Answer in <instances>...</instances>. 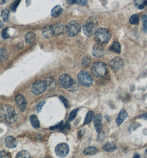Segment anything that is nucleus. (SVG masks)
Instances as JSON below:
<instances>
[{
    "mask_svg": "<svg viewBox=\"0 0 147 158\" xmlns=\"http://www.w3.org/2000/svg\"><path fill=\"white\" fill-rule=\"evenodd\" d=\"M18 114L13 106L0 104V118L5 119L10 124H14L18 120Z\"/></svg>",
    "mask_w": 147,
    "mask_h": 158,
    "instance_id": "f257e3e1",
    "label": "nucleus"
},
{
    "mask_svg": "<svg viewBox=\"0 0 147 158\" xmlns=\"http://www.w3.org/2000/svg\"><path fill=\"white\" fill-rule=\"evenodd\" d=\"M96 41L100 44H105L109 42L111 34L109 31L104 28H98L96 30L94 35Z\"/></svg>",
    "mask_w": 147,
    "mask_h": 158,
    "instance_id": "f03ea898",
    "label": "nucleus"
},
{
    "mask_svg": "<svg viewBox=\"0 0 147 158\" xmlns=\"http://www.w3.org/2000/svg\"><path fill=\"white\" fill-rule=\"evenodd\" d=\"M91 73L96 78L104 77L108 73V67L103 62H96L91 67Z\"/></svg>",
    "mask_w": 147,
    "mask_h": 158,
    "instance_id": "7ed1b4c3",
    "label": "nucleus"
},
{
    "mask_svg": "<svg viewBox=\"0 0 147 158\" xmlns=\"http://www.w3.org/2000/svg\"><path fill=\"white\" fill-rule=\"evenodd\" d=\"M97 26V21L95 18L90 17L87 19V21L85 23L82 30L85 35L86 37H91L95 32V28Z\"/></svg>",
    "mask_w": 147,
    "mask_h": 158,
    "instance_id": "20e7f679",
    "label": "nucleus"
},
{
    "mask_svg": "<svg viewBox=\"0 0 147 158\" xmlns=\"http://www.w3.org/2000/svg\"><path fill=\"white\" fill-rule=\"evenodd\" d=\"M66 33L69 37H74L79 34L81 31V26L76 21H71L66 26Z\"/></svg>",
    "mask_w": 147,
    "mask_h": 158,
    "instance_id": "39448f33",
    "label": "nucleus"
},
{
    "mask_svg": "<svg viewBox=\"0 0 147 158\" xmlns=\"http://www.w3.org/2000/svg\"><path fill=\"white\" fill-rule=\"evenodd\" d=\"M77 79L79 83L84 87H90L93 84V77L86 71L80 72L77 76Z\"/></svg>",
    "mask_w": 147,
    "mask_h": 158,
    "instance_id": "423d86ee",
    "label": "nucleus"
},
{
    "mask_svg": "<svg viewBox=\"0 0 147 158\" xmlns=\"http://www.w3.org/2000/svg\"><path fill=\"white\" fill-rule=\"evenodd\" d=\"M48 88L46 81L39 80L34 82L32 86V93L35 95H38L44 93Z\"/></svg>",
    "mask_w": 147,
    "mask_h": 158,
    "instance_id": "0eeeda50",
    "label": "nucleus"
},
{
    "mask_svg": "<svg viewBox=\"0 0 147 158\" xmlns=\"http://www.w3.org/2000/svg\"><path fill=\"white\" fill-rule=\"evenodd\" d=\"M58 82L61 87L64 89H69L73 85L74 81L71 77L69 76L68 74H63L59 77Z\"/></svg>",
    "mask_w": 147,
    "mask_h": 158,
    "instance_id": "6e6552de",
    "label": "nucleus"
},
{
    "mask_svg": "<svg viewBox=\"0 0 147 158\" xmlns=\"http://www.w3.org/2000/svg\"><path fill=\"white\" fill-rule=\"evenodd\" d=\"M69 151L70 149L68 145L65 143H62L58 144L55 148V153L60 158H64L68 156Z\"/></svg>",
    "mask_w": 147,
    "mask_h": 158,
    "instance_id": "1a4fd4ad",
    "label": "nucleus"
},
{
    "mask_svg": "<svg viewBox=\"0 0 147 158\" xmlns=\"http://www.w3.org/2000/svg\"><path fill=\"white\" fill-rule=\"evenodd\" d=\"M15 101L21 111L25 112L27 108V101L23 95L18 94L15 97Z\"/></svg>",
    "mask_w": 147,
    "mask_h": 158,
    "instance_id": "9d476101",
    "label": "nucleus"
},
{
    "mask_svg": "<svg viewBox=\"0 0 147 158\" xmlns=\"http://www.w3.org/2000/svg\"><path fill=\"white\" fill-rule=\"evenodd\" d=\"M109 64L113 70L117 71L122 68L123 62L122 60L119 57H115L110 60Z\"/></svg>",
    "mask_w": 147,
    "mask_h": 158,
    "instance_id": "9b49d317",
    "label": "nucleus"
},
{
    "mask_svg": "<svg viewBox=\"0 0 147 158\" xmlns=\"http://www.w3.org/2000/svg\"><path fill=\"white\" fill-rule=\"evenodd\" d=\"M93 124L96 131L98 133L102 129V116L101 114H97L95 115L93 119Z\"/></svg>",
    "mask_w": 147,
    "mask_h": 158,
    "instance_id": "f8f14e48",
    "label": "nucleus"
},
{
    "mask_svg": "<svg viewBox=\"0 0 147 158\" xmlns=\"http://www.w3.org/2000/svg\"><path fill=\"white\" fill-rule=\"evenodd\" d=\"M50 27H51L52 33L54 35H59L63 34L65 30L64 25L60 23H56Z\"/></svg>",
    "mask_w": 147,
    "mask_h": 158,
    "instance_id": "ddd939ff",
    "label": "nucleus"
},
{
    "mask_svg": "<svg viewBox=\"0 0 147 158\" xmlns=\"http://www.w3.org/2000/svg\"><path fill=\"white\" fill-rule=\"evenodd\" d=\"M104 49L100 44H96L93 46V55L96 58H101L104 56Z\"/></svg>",
    "mask_w": 147,
    "mask_h": 158,
    "instance_id": "4468645a",
    "label": "nucleus"
},
{
    "mask_svg": "<svg viewBox=\"0 0 147 158\" xmlns=\"http://www.w3.org/2000/svg\"><path fill=\"white\" fill-rule=\"evenodd\" d=\"M127 117L128 113L125 111V109H121L116 119V123L117 126H121L127 119Z\"/></svg>",
    "mask_w": 147,
    "mask_h": 158,
    "instance_id": "2eb2a0df",
    "label": "nucleus"
},
{
    "mask_svg": "<svg viewBox=\"0 0 147 158\" xmlns=\"http://www.w3.org/2000/svg\"><path fill=\"white\" fill-rule=\"evenodd\" d=\"M5 144L8 148H14L17 145V141L15 137L13 136H9L6 138L5 140Z\"/></svg>",
    "mask_w": 147,
    "mask_h": 158,
    "instance_id": "dca6fc26",
    "label": "nucleus"
},
{
    "mask_svg": "<svg viewBox=\"0 0 147 158\" xmlns=\"http://www.w3.org/2000/svg\"><path fill=\"white\" fill-rule=\"evenodd\" d=\"M102 149L105 152L111 153L117 150V145L114 142H109L104 145Z\"/></svg>",
    "mask_w": 147,
    "mask_h": 158,
    "instance_id": "f3484780",
    "label": "nucleus"
},
{
    "mask_svg": "<svg viewBox=\"0 0 147 158\" xmlns=\"http://www.w3.org/2000/svg\"><path fill=\"white\" fill-rule=\"evenodd\" d=\"M98 152V150L94 147H89L85 148L83 150V154L85 156H93Z\"/></svg>",
    "mask_w": 147,
    "mask_h": 158,
    "instance_id": "a211bd4d",
    "label": "nucleus"
},
{
    "mask_svg": "<svg viewBox=\"0 0 147 158\" xmlns=\"http://www.w3.org/2000/svg\"><path fill=\"white\" fill-rule=\"evenodd\" d=\"M26 42L28 44H32L36 40V35L32 32H28L25 35Z\"/></svg>",
    "mask_w": 147,
    "mask_h": 158,
    "instance_id": "6ab92c4d",
    "label": "nucleus"
},
{
    "mask_svg": "<svg viewBox=\"0 0 147 158\" xmlns=\"http://www.w3.org/2000/svg\"><path fill=\"white\" fill-rule=\"evenodd\" d=\"M42 34L44 38H48V39L52 38L54 35L52 33L50 26H46L44 28L42 32Z\"/></svg>",
    "mask_w": 147,
    "mask_h": 158,
    "instance_id": "aec40b11",
    "label": "nucleus"
},
{
    "mask_svg": "<svg viewBox=\"0 0 147 158\" xmlns=\"http://www.w3.org/2000/svg\"><path fill=\"white\" fill-rule=\"evenodd\" d=\"M30 122L32 126L36 129L40 128V122L39 121L38 117L35 114L30 115Z\"/></svg>",
    "mask_w": 147,
    "mask_h": 158,
    "instance_id": "412c9836",
    "label": "nucleus"
},
{
    "mask_svg": "<svg viewBox=\"0 0 147 158\" xmlns=\"http://www.w3.org/2000/svg\"><path fill=\"white\" fill-rule=\"evenodd\" d=\"M62 12H63V8L60 5L56 6L52 9L51 16L54 18L57 17L59 16L60 14H62Z\"/></svg>",
    "mask_w": 147,
    "mask_h": 158,
    "instance_id": "4be33fe9",
    "label": "nucleus"
},
{
    "mask_svg": "<svg viewBox=\"0 0 147 158\" xmlns=\"http://www.w3.org/2000/svg\"><path fill=\"white\" fill-rule=\"evenodd\" d=\"M109 50L114 53L120 54L121 52V44L117 42H114L109 47Z\"/></svg>",
    "mask_w": 147,
    "mask_h": 158,
    "instance_id": "5701e85b",
    "label": "nucleus"
},
{
    "mask_svg": "<svg viewBox=\"0 0 147 158\" xmlns=\"http://www.w3.org/2000/svg\"><path fill=\"white\" fill-rule=\"evenodd\" d=\"M93 117H94V112H93V110L89 111L85 117L84 124H87L90 123L91 122V120H93Z\"/></svg>",
    "mask_w": 147,
    "mask_h": 158,
    "instance_id": "b1692460",
    "label": "nucleus"
},
{
    "mask_svg": "<svg viewBox=\"0 0 147 158\" xmlns=\"http://www.w3.org/2000/svg\"><path fill=\"white\" fill-rule=\"evenodd\" d=\"M145 0H133V4L137 8L143 10L145 7Z\"/></svg>",
    "mask_w": 147,
    "mask_h": 158,
    "instance_id": "393cba45",
    "label": "nucleus"
},
{
    "mask_svg": "<svg viewBox=\"0 0 147 158\" xmlns=\"http://www.w3.org/2000/svg\"><path fill=\"white\" fill-rule=\"evenodd\" d=\"M91 62V58L89 56H86L82 60V64L85 67H89Z\"/></svg>",
    "mask_w": 147,
    "mask_h": 158,
    "instance_id": "a878e982",
    "label": "nucleus"
},
{
    "mask_svg": "<svg viewBox=\"0 0 147 158\" xmlns=\"http://www.w3.org/2000/svg\"><path fill=\"white\" fill-rule=\"evenodd\" d=\"M139 21V15L135 14L132 15L129 19V22L132 25H136L138 24Z\"/></svg>",
    "mask_w": 147,
    "mask_h": 158,
    "instance_id": "bb28decb",
    "label": "nucleus"
},
{
    "mask_svg": "<svg viewBox=\"0 0 147 158\" xmlns=\"http://www.w3.org/2000/svg\"><path fill=\"white\" fill-rule=\"evenodd\" d=\"M31 157L30 154L26 150H22L19 152L17 154L16 158H30Z\"/></svg>",
    "mask_w": 147,
    "mask_h": 158,
    "instance_id": "cd10ccee",
    "label": "nucleus"
},
{
    "mask_svg": "<svg viewBox=\"0 0 147 158\" xmlns=\"http://www.w3.org/2000/svg\"><path fill=\"white\" fill-rule=\"evenodd\" d=\"M7 55L6 50L3 48H0V62H2L7 60Z\"/></svg>",
    "mask_w": 147,
    "mask_h": 158,
    "instance_id": "c85d7f7f",
    "label": "nucleus"
},
{
    "mask_svg": "<svg viewBox=\"0 0 147 158\" xmlns=\"http://www.w3.org/2000/svg\"><path fill=\"white\" fill-rule=\"evenodd\" d=\"M1 17L4 22H7L8 21V18H9V11L8 10L5 9L2 11Z\"/></svg>",
    "mask_w": 147,
    "mask_h": 158,
    "instance_id": "c756f323",
    "label": "nucleus"
},
{
    "mask_svg": "<svg viewBox=\"0 0 147 158\" xmlns=\"http://www.w3.org/2000/svg\"><path fill=\"white\" fill-rule=\"evenodd\" d=\"M70 124H69V123H66V124H64V125H63V126H62L60 128H59V129H60V131H62L63 133H67V132H68L70 130Z\"/></svg>",
    "mask_w": 147,
    "mask_h": 158,
    "instance_id": "7c9ffc66",
    "label": "nucleus"
},
{
    "mask_svg": "<svg viewBox=\"0 0 147 158\" xmlns=\"http://www.w3.org/2000/svg\"><path fill=\"white\" fill-rule=\"evenodd\" d=\"M78 110H79V109H75L71 111V113L69 114V121H73L75 118Z\"/></svg>",
    "mask_w": 147,
    "mask_h": 158,
    "instance_id": "2f4dec72",
    "label": "nucleus"
},
{
    "mask_svg": "<svg viewBox=\"0 0 147 158\" xmlns=\"http://www.w3.org/2000/svg\"><path fill=\"white\" fill-rule=\"evenodd\" d=\"M105 139V134L104 131H101L100 132L98 133V135H97V142H102L104 141V140Z\"/></svg>",
    "mask_w": 147,
    "mask_h": 158,
    "instance_id": "473e14b6",
    "label": "nucleus"
},
{
    "mask_svg": "<svg viewBox=\"0 0 147 158\" xmlns=\"http://www.w3.org/2000/svg\"><path fill=\"white\" fill-rule=\"evenodd\" d=\"M142 22H143V30L145 32H147V16L143 15L142 16Z\"/></svg>",
    "mask_w": 147,
    "mask_h": 158,
    "instance_id": "72a5a7b5",
    "label": "nucleus"
},
{
    "mask_svg": "<svg viewBox=\"0 0 147 158\" xmlns=\"http://www.w3.org/2000/svg\"><path fill=\"white\" fill-rule=\"evenodd\" d=\"M19 2H20V0H16L11 4V7H10L11 11H12V12L16 11L18 6L19 5Z\"/></svg>",
    "mask_w": 147,
    "mask_h": 158,
    "instance_id": "f704fd0d",
    "label": "nucleus"
},
{
    "mask_svg": "<svg viewBox=\"0 0 147 158\" xmlns=\"http://www.w3.org/2000/svg\"><path fill=\"white\" fill-rule=\"evenodd\" d=\"M11 153L6 150H2L0 152V158H11Z\"/></svg>",
    "mask_w": 147,
    "mask_h": 158,
    "instance_id": "c9c22d12",
    "label": "nucleus"
},
{
    "mask_svg": "<svg viewBox=\"0 0 147 158\" xmlns=\"http://www.w3.org/2000/svg\"><path fill=\"white\" fill-rule=\"evenodd\" d=\"M87 3V0H75L74 4H76L77 5L84 6L86 5Z\"/></svg>",
    "mask_w": 147,
    "mask_h": 158,
    "instance_id": "e433bc0d",
    "label": "nucleus"
},
{
    "mask_svg": "<svg viewBox=\"0 0 147 158\" xmlns=\"http://www.w3.org/2000/svg\"><path fill=\"white\" fill-rule=\"evenodd\" d=\"M59 98H60V99H61V101H62V102H63V104H64V106H66V108H69V104L68 100H67L65 97H62V96H60Z\"/></svg>",
    "mask_w": 147,
    "mask_h": 158,
    "instance_id": "4c0bfd02",
    "label": "nucleus"
},
{
    "mask_svg": "<svg viewBox=\"0 0 147 158\" xmlns=\"http://www.w3.org/2000/svg\"><path fill=\"white\" fill-rule=\"evenodd\" d=\"M2 36L3 38H8L10 37V35L8 33V28H6L3 30Z\"/></svg>",
    "mask_w": 147,
    "mask_h": 158,
    "instance_id": "58836bf2",
    "label": "nucleus"
},
{
    "mask_svg": "<svg viewBox=\"0 0 147 158\" xmlns=\"http://www.w3.org/2000/svg\"><path fill=\"white\" fill-rule=\"evenodd\" d=\"M45 103H46L45 101H42V102H41L39 103L38 104L37 107V110L38 113L41 112V110L42 109V108H43V106L45 104Z\"/></svg>",
    "mask_w": 147,
    "mask_h": 158,
    "instance_id": "ea45409f",
    "label": "nucleus"
},
{
    "mask_svg": "<svg viewBox=\"0 0 147 158\" xmlns=\"http://www.w3.org/2000/svg\"><path fill=\"white\" fill-rule=\"evenodd\" d=\"M63 125V121H62L59 124H58L56 125V126L51 127L49 128V129H50V130H55V129H59Z\"/></svg>",
    "mask_w": 147,
    "mask_h": 158,
    "instance_id": "a19ab883",
    "label": "nucleus"
},
{
    "mask_svg": "<svg viewBox=\"0 0 147 158\" xmlns=\"http://www.w3.org/2000/svg\"><path fill=\"white\" fill-rule=\"evenodd\" d=\"M85 133V129L79 131V132H78V134H77L79 138H80V139L82 138V136L84 135Z\"/></svg>",
    "mask_w": 147,
    "mask_h": 158,
    "instance_id": "79ce46f5",
    "label": "nucleus"
},
{
    "mask_svg": "<svg viewBox=\"0 0 147 158\" xmlns=\"http://www.w3.org/2000/svg\"><path fill=\"white\" fill-rule=\"evenodd\" d=\"M139 118L142 119H144L145 120H147V112L145 113H144L143 114H142Z\"/></svg>",
    "mask_w": 147,
    "mask_h": 158,
    "instance_id": "37998d69",
    "label": "nucleus"
},
{
    "mask_svg": "<svg viewBox=\"0 0 147 158\" xmlns=\"http://www.w3.org/2000/svg\"><path fill=\"white\" fill-rule=\"evenodd\" d=\"M66 1L70 5L74 4V2H75V0H66Z\"/></svg>",
    "mask_w": 147,
    "mask_h": 158,
    "instance_id": "c03bdc74",
    "label": "nucleus"
},
{
    "mask_svg": "<svg viewBox=\"0 0 147 158\" xmlns=\"http://www.w3.org/2000/svg\"><path fill=\"white\" fill-rule=\"evenodd\" d=\"M133 158H141V156H140V155H139V154H138V153H135V154H134L133 156Z\"/></svg>",
    "mask_w": 147,
    "mask_h": 158,
    "instance_id": "a18cd8bd",
    "label": "nucleus"
},
{
    "mask_svg": "<svg viewBox=\"0 0 147 158\" xmlns=\"http://www.w3.org/2000/svg\"><path fill=\"white\" fill-rule=\"evenodd\" d=\"M8 0H0V5H3L5 4Z\"/></svg>",
    "mask_w": 147,
    "mask_h": 158,
    "instance_id": "49530a36",
    "label": "nucleus"
},
{
    "mask_svg": "<svg viewBox=\"0 0 147 158\" xmlns=\"http://www.w3.org/2000/svg\"><path fill=\"white\" fill-rule=\"evenodd\" d=\"M3 25V24L2 22L1 21H0V28L2 27Z\"/></svg>",
    "mask_w": 147,
    "mask_h": 158,
    "instance_id": "de8ad7c7",
    "label": "nucleus"
},
{
    "mask_svg": "<svg viewBox=\"0 0 147 158\" xmlns=\"http://www.w3.org/2000/svg\"><path fill=\"white\" fill-rule=\"evenodd\" d=\"M145 6H147V0H145Z\"/></svg>",
    "mask_w": 147,
    "mask_h": 158,
    "instance_id": "09e8293b",
    "label": "nucleus"
},
{
    "mask_svg": "<svg viewBox=\"0 0 147 158\" xmlns=\"http://www.w3.org/2000/svg\"><path fill=\"white\" fill-rule=\"evenodd\" d=\"M145 152H146V153H147V150H146V151H145Z\"/></svg>",
    "mask_w": 147,
    "mask_h": 158,
    "instance_id": "8fccbe9b",
    "label": "nucleus"
}]
</instances>
